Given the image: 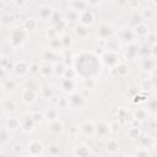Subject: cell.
<instances>
[{"mask_svg":"<svg viewBox=\"0 0 157 157\" xmlns=\"http://www.w3.org/2000/svg\"><path fill=\"white\" fill-rule=\"evenodd\" d=\"M20 124H21V129L25 132H32L34 130V126H36V124L33 123V120H32V118H31L29 114H25L21 118Z\"/></svg>","mask_w":157,"mask_h":157,"instance_id":"6","label":"cell"},{"mask_svg":"<svg viewBox=\"0 0 157 157\" xmlns=\"http://www.w3.org/2000/svg\"><path fill=\"white\" fill-rule=\"evenodd\" d=\"M75 75H76V71H75V70H72V69H65L63 76H65L66 80H72Z\"/></svg>","mask_w":157,"mask_h":157,"instance_id":"40","label":"cell"},{"mask_svg":"<svg viewBox=\"0 0 157 157\" xmlns=\"http://www.w3.org/2000/svg\"><path fill=\"white\" fill-rule=\"evenodd\" d=\"M39 74L44 77H48L50 75L54 74V70H53V65L49 64V63H45L43 65H39Z\"/></svg>","mask_w":157,"mask_h":157,"instance_id":"15","label":"cell"},{"mask_svg":"<svg viewBox=\"0 0 157 157\" xmlns=\"http://www.w3.org/2000/svg\"><path fill=\"white\" fill-rule=\"evenodd\" d=\"M53 70H54V74L63 76V75H64V71H65V66H64L61 63H55V64L53 65Z\"/></svg>","mask_w":157,"mask_h":157,"instance_id":"29","label":"cell"},{"mask_svg":"<svg viewBox=\"0 0 157 157\" xmlns=\"http://www.w3.org/2000/svg\"><path fill=\"white\" fill-rule=\"evenodd\" d=\"M40 93H42L43 97H45V98H48V99H50V98L53 97V90H52V87L48 86V85L42 86V88H40Z\"/></svg>","mask_w":157,"mask_h":157,"instance_id":"25","label":"cell"},{"mask_svg":"<svg viewBox=\"0 0 157 157\" xmlns=\"http://www.w3.org/2000/svg\"><path fill=\"white\" fill-rule=\"evenodd\" d=\"M29 115H31V118H32V120H33V123H34L36 125L40 124V123L43 121V119H44V114H42V113H39V112H33V113H31Z\"/></svg>","mask_w":157,"mask_h":157,"instance_id":"28","label":"cell"},{"mask_svg":"<svg viewBox=\"0 0 157 157\" xmlns=\"http://www.w3.org/2000/svg\"><path fill=\"white\" fill-rule=\"evenodd\" d=\"M142 141H145V145L142 147L145 148H148V147H152L155 145V140L151 137V136H146V137H142Z\"/></svg>","mask_w":157,"mask_h":157,"instance_id":"39","label":"cell"},{"mask_svg":"<svg viewBox=\"0 0 157 157\" xmlns=\"http://www.w3.org/2000/svg\"><path fill=\"white\" fill-rule=\"evenodd\" d=\"M53 12H54V10H53V7H52V6H49V5H43V6H40V7H39V10H38L39 17H40V18H43V20H47V18L52 17Z\"/></svg>","mask_w":157,"mask_h":157,"instance_id":"13","label":"cell"},{"mask_svg":"<svg viewBox=\"0 0 157 157\" xmlns=\"http://www.w3.org/2000/svg\"><path fill=\"white\" fill-rule=\"evenodd\" d=\"M78 132H81L83 136L93 137L96 135V124L93 121H91V120H86V121L80 124Z\"/></svg>","mask_w":157,"mask_h":157,"instance_id":"3","label":"cell"},{"mask_svg":"<svg viewBox=\"0 0 157 157\" xmlns=\"http://www.w3.org/2000/svg\"><path fill=\"white\" fill-rule=\"evenodd\" d=\"M120 123L119 121H117V120H114V121H112L110 124H109V131H112V132H117L119 129H120Z\"/></svg>","mask_w":157,"mask_h":157,"instance_id":"41","label":"cell"},{"mask_svg":"<svg viewBox=\"0 0 157 157\" xmlns=\"http://www.w3.org/2000/svg\"><path fill=\"white\" fill-rule=\"evenodd\" d=\"M29 71L33 72V74L39 72V65H38V64H32V65H29Z\"/></svg>","mask_w":157,"mask_h":157,"instance_id":"45","label":"cell"},{"mask_svg":"<svg viewBox=\"0 0 157 157\" xmlns=\"http://www.w3.org/2000/svg\"><path fill=\"white\" fill-rule=\"evenodd\" d=\"M2 94H4V87H2V86H0V98L2 97Z\"/></svg>","mask_w":157,"mask_h":157,"instance_id":"48","label":"cell"},{"mask_svg":"<svg viewBox=\"0 0 157 157\" xmlns=\"http://www.w3.org/2000/svg\"><path fill=\"white\" fill-rule=\"evenodd\" d=\"M151 42H155V34H151V39H150Z\"/></svg>","mask_w":157,"mask_h":157,"instance_id":"49","label":"cell"},{"mask_svg":"<svg viewBox=\"0 0 157 157\" xmlns=\"http://www.w3.org/2000/svg\"><path fill=\"white\" fill-rule=\"evenodd\" d=\"M91 155V150L86 145H78L74 150V156L75 157H88Z\"/></svg>","mask_w":157,"mask_h":157,"instance_id":"12","label":"cell"},{"mask_svg":"<svg viewBox=\"0 0 157 157\" xmlns=\"http://www.w3.org/2000/svg\"><path fill=\"white\" fill-rule=\"evenodd\" d=\"M67 105L72 108H81L85 105V98L80 93H72L67 99Z\"/></svg>","mask_w":157,"mask_h":157,"instance_id":"8","label":"cell"},{"mask_svg":"<svg viewBox=\"0 0 157 157\" xmlns=\"http://www.w3.org/2000/svg\"><path fill=\"white\" fill-rule=\"evenodd\" d=\"M134 157H151V155H150V152H148L147 148L140 147V148L136 150V153H135Z\"/></svg>","mask_w":157,"mask_h":157,"instance_id":"35","label":"cell"},{"mask_svg":"<svg viewBox=\"0 0 157 157\" xmlns=\"http://www.w3.org/2000/svg\"><path fill=\"white\" fill-rule=\"evenodd\" d=\"M45 36H47V38L49 40L55 39V38H58V29L56 28H49V29H47Z\"/></svg>","mask_w":157,"mask_h":157,"instance_id":"37","label":"cell"},{"mask_svg":"<svg viewBox=\"0 0 157 157\" xmlns=\"http://www.w3.org/2000/svg\"><path fill=\"white\" fill-rule=\"evenodd\" d=\"M42 58L44 60H52V58H55V53L52 52L50 49H45L43 52V54H42Z\"/></svg>","mask_w":157,"mask_h":157,"instance_id":"38","label":"cell"},{"mask_svg":"<svg viewBox=\"0 0 157 157\" xmlns=\"http://www.w3.org/2000/svg\"><path fill=\"white\" fill-rule=\"evenodd\" d=\"M82 83H83V87H82V88H86V90H88V91H90L91 88H93V87H94L96 81H94V78H83Z\"/></svg>","mask_w":157,"mask_h":157,"instance_id":"33","label":"cell"},{"mask_svg":"<svg viewBox=\"0 0 157 157\" xmlns=\"http://www.w3.org/2000/svg\"><path fill=\"white\" fill-rule=\"evenodd\" d=\"M39 26V22L38 20H36L34 17H27L25 21H23V29L26 32H34Z\"/></svg>","mask_w":157,"mask_h":157,"instance_id":"11","label":"cell"},{"mask_svg":"<svg viewBox=\"0 0 157 157\" xmlns=\"http://www.w3.org/2000/svg\"><path fill=\"white\" fill-rule=\"evenodd\" d=\"M13 71H15V74L18 75V76H25V75H27V74L29 72V65H28L26 61L20 60V61H17V63L15 64Z\"/></svg>","mask_w":157,"mask_h":157,"instance_id":"10","label":"cell"},{"mask_svg":"<svg viewBox=\"0 0 157 157\" xmlns=\"http://www.w3.org/2000/svg\"><path fill=\"white\" fill-rule=\"evenodd\" d=\"M4 76H5V67H2L0 65V78H2Z\"/></svg>","mask_w":157,"mask_h":157,"instance_id":"47","label":"cell"},{"mask_svg":"<svg viewBox=\"0 0 157 157\" xmlns=\"http://www.w3.org/2000/svg\"><path fill=\"white\" fill-rule=\"evenodd\" d=\"M28 153L29 156H33V157H37L39 156L43 151H44V145L42 141L39 140H32L29 144H28Z\"/></svg>","mask_w":157,"mask_h":157,"instance_id":"5","label":"cell"},{"mask_svg":"<svg viewBox=\"0 0 157 157\" xmlns=\"http://www.w3.org/2000/svg\"><path fill=\"white\" fill-rule=\"evenodd\" d=\"M44 118H45V119H47L49 123H53V121L58 120V119H59V113H58V109H55V108H49V109L45 112Z\"/></svg>","mask_w":157,"mask_h":157,"instance_id":"18","label":"cell"},{"mask_svg":"<svg viewBox=\"0 0 157 157\" xmlns=\"http://www.w3.org/2000/svg\"><path fill=\"white\" fill-rule=\"evenodd\" d=\"M152 87H153V85H152V82L150 80H145V81L141 82V88H144V90H150Z\"/></svg>","mask_w":157,"mask_h":157,"instance_id":"44","label":"cell"},{"mask_svg":"<svg viewBox=\"0 0 157 157\" xmlns=\"http://www.w3.org/2000/svg\"><path fill=\"white\" fill-rule=\"evenodd\" d=\"M75 86V83H74V80H66V78H64V81H63V88L66 91V92H72L74 91V87Z\"/></svg>","mask_w":157,"mask_h":157,"instance_id":"30","label":"cell"},{"mask_svg":"<svg viewBox=\"0 0 157 157\" xmlns=\"http://www.w3.org/2000/svg\"><path fill=\"white\" fill-rule=\"evenodd\" d=\"M109 132V125L104 121H99L97 125H96V135H99V136H105Z\"/></svg>","mask_w":157,"mask_h":157,"instance_id":"16","label":"cell"},{"mask_svg":"<svg viewBox=\"0 0 157 157\" xmlns=\"http://www.w3.org/2000/svg\"><path fill=\"white\" fill-rule=\"evenodd\" d=\"M78 20H80V23L81 25L90 27L94 22V12L91 9H85L83 11H81L78 13Z\"/></svg>","mask_w":157,"mask_h":157,"instance_id":"4","label":"cell"},{"mask_svg":"<svg viewBox=\"0 0 157 157\" xmlns=\"http://www.w3.org/2000/svg\"><path fill=\"white\" fill-rule=\"evenodd\" d=\"M107 152H109V153H117L118 151H119V144H118V141L117 140H114V139H110L108 142H107Z\"/></svg>","mask_w":157,"mask_h":157,"instance_id":"22","label":"cell"},{"mask_svg":"<svg viewBox=\"0 0 157 157\" xmlns=\"http://www.w3.org/2000/svg\"><path fill=\"white\" fill-rule=\"evenodd\" d=\"M141 17L145 18V20H150L153 17V10L151 7H145L141 12Z\"/></svg>","mask_w":157,"mask_h":157,"instance_id":"32","label":"cell"},{"mask_svg":"<svg viewBox=\"0 0 157 157\" xmlns=\"http://www.w3.org/2000/svg\"><path fill=\"white\" fill-rule=\"evenodd\" d=\"M114 69H115V71H117V74H118L119 76H125V75L129 72V66H128L125 63L118 64Z\"/></svg>","mask_w":157,"mask_h":157,"instance_id":"24","label":"cell"},{"mask_svg":"<svg viewBox=\"0 0 157 157\" xmlns=\"http://www.w3.org/2000/svg\"><path fill=\"white\" fill-rule=\"evenodd\" d=\"M141 66H142V69H144L145 71H151V70L155 69V61H153L152 59H145V60L142 61Z\"/></svg>","mask_w":157,"mask_h":157,"instance_id":"26","label":"cell"},{"mask_svg":"<svg viewBox=\"0 0 157 157\" xmlns=\"http://www.w3.org/2000/svg\"><path fill=\"white\" fill-rule=\"evenodd\" d=\"M120 32L125 33V36H120V39H124V40H125V39H131V38H132V36H134V33H132L130 29L128 31L126 28H123Z\"/></svg>","mask_w":157,"mask_h":157,"instance_id":"42","label":"cell"},{"mask_svg":"<svg viewBox=\"0 0 157 157\" xmlns=\"http://www.w3.org/2000/svg\"><path fill=\"white\" fill-rule=\"evenodd\" d=\"M113 33H114L113 26H112L109 22H102V23L99 25V27H98V33H97V36H98V38L102 39V40H108V39H110V37L113 36Z\"/></svg>","mask_w":157,"mask_h":157,"instance_id":"2","label":"cell"},{"mask_svg":"<svg viewBox=\"0 0 157 157\" xmlns=\"http://www.w3.org/2000/svg\"><path fill=\"white\" fill-rule=\"evenodd\" d=\"M134 119L136 120V119H139V120H144V119H146V117H147V113H146V110L145 109H137L135 113H134Z\"/></svg>","mask_w":157,"mask_h":157,"instance_id":"34","label":"cell"},{"mask_svg":"<svg viewBox=\"0 0 157 157\" xmlns=\"http://www.w3.org/2000/svg\"><path fill=\"white\" fill-rule=\"evenodd\" d=\"M48 45H49V49L52 50V52H58V50H61L64 47H63V44H61V40H60V38L58 37V38H55V39H52V40H49V43H48Z\"/></svg>","mask_w":157,"mask_h":157,"instance_id":"21","label":"cell"},{"mask_svg":"<svg viewBox=\"0 0 157 157\" xmlns=\"http://www.w3.org/2000/svg\"><path fill=\"white\" fill-rule=\"evenodd\" d=\"M125 157H134V156H125Z\"/></svg>","mask_w":157,"mask_h":157,"instance_id":"52","label":"cell"},{"mask_svg":"<svg viewBox=\"0 0 157 157\" xmlns=\"http://www.w3.org/2000/svg\"><path fill=\"white\" fill-rule=\"evenodd\" d=\"M6 128H7V130H10V131L21 129L20 119H18V118H15V117H10V118H7V120H6Z\"/></svg>","mask_w":157,"mask_h":157,"instance_id":"14","label":"cell"},{"mask_svg":"<svg viewBox=\"0 0 157 157\" xmlns=\"http://www.w3.org/2000/svg\"><path fill=\"white\" fill-rule=\"evenodd\" d=\"M0 157H5V155H4L2 152H0Z\"/></svg>","mask_w":157,"mask_h":157,"instance_id":"50","label":"cell"},{"mask_svg":"<svg viewBox=\"0 0 157 157\" xmlns=\"http://www.w3.org/2000/svg\"><path fill=\"white\" fill-rule=\"evenodd\" d=\"M37 157H43V156H37Z\"/></svg>","mask_w":157,"mask_h":157,"instance_id":"53","label":"cell"},{"mask_svg":"<svg viewBox=\"0 0 157 157\" xmlns=\"http://www.w3.org/2000/svg\"><path fill=\"white\" fill-rule=\"evenodd\" d=\"M76 34L80 37V38H86L88 34H90V27L87 26H83V25H77L76 26V29H75Z\"/></svg>","mask_w":157,"mask_h":157,"instance_id":"20","label":"cell"},{"mask_svg":"<svg viewBox=\"0 0 157 157\" xmlns=\"http://www.w3.org/2000/svg\"><path fill=\"white\" fill-rule=\"evenodd\" d=\"M126 135H128V137H129V139L135 140V139H139V137L141 136V130H140L137 126H131V128H129V129H128Z\"/></svg>","mask_w":157,"mask_h":157,"instance_id":"23","label":"cell"},{"mask_svg":"<svg viewBox=\"0 0 157 157\" xmlns=\"http://www.w3.org/2000/svg\"><path fill=\"white\" fill-rule=\"evenodd\" d=\"M37 97H38V93H37V91H34V90H32V88H25L23 91H22V101H23V103H26V104H32L33 102H36V99H37Z\"/></svg>","mask_w":157,"mask_h":157,"instance_id":"7","label":"cell"},{"mask_svg":"<svg viewBox=\"0 0 157 157\" xmlns=\"http://www.w3.org/2000/svg\"><path fill=\"white\" fill-rule=\"evenodd\" d=\"M135 34L139 36V37L148 36V28H147V25H145V23H137V25L135 26Z\"/></svg>","mask_w":157,"mask_h":157,"instance_id":"19","label":"cell"},{"mask_svg":"<svg viewBox=\"0 0 157 157\" xmlns=\"http://www.w3.org/2000/svg\"><path fill=\"white\" fill-rule=\"evenodd\" d=\"M4 108H5L6 112H11L12 113V112H16L17 105H16V103L12 99H7V101L4 102Z\"/></svg>","mask_w":157,"mask_h":157,"instance_id":"27","label":"cell"},{"mask_svg":"<svg viewBox=\"0 0 157 157\" xmlns=\"http://www.w3.org/2000/svg\"><path fill=\"white\" fill-rule=\"evenodd\" d=\"M25 157H33V156H25Z\"/></svg>","mask_w":157,"mask_h":157,"instance_id":"51","label":"cell"},{"mask_svg":"<svg viewBox=\"0 0 157 157\" xmlns=\"http://www.w3.org/2000/svg\"><path fill=\"white\" fill-rule=\"evenodd\" d=\"M50 124V128H49V130L53 132V134H61L63 131H64V124H63V121L61 120H55V121H53V123H49Z\"/></svg>","mask_w":157,"mask_h":157,"instance_id":"17","label":"cell"},{"mask_svg":"<svg viewBox=\"0 0 157 157\" xmlns=\"http://www.w3.org/2000/svg\"><path fill=\"white\" fill-rule=\"evenodd\" d=\"M102 61L110 67H115L118 65V56L114 52H105L104 55L102 56Z\"/></svg>","mask_w":157,"mask_h":157,"instance_id":"9","label":"cell"},{"mask_svg":"<svg viewBox=\"0 0 157 157\" xmlns=\"http://www.w3.org/2000/svg\"><path fill=\"white\" fill-rule=\"evenodd\" d=\"M48 151H49V155H50V156H56V155H59V151H60V150H59V145L55 144V142L49 144Z\"/></svg>","mask_w":157,"mask_h":157,"instance_id":"31","label":"cell"},{"mask_svg":"<svg viewBox=\"0 0 157 157\" xmlns=\"http://www.w3.org/2000/svg\"><path fill=\"white\" fill-rule=\"evenodd\" d=\"M147 107L151 112H155L156 108V102H155V97H151L150 99H147Z\"/></svg>","mask_w":157,"mask_h":157,"instance_id":"43","label":"cell"},{"mask_svg":"<svg viewBox=\"0 0 157 157\" xmlns=\"http://www.w3.org/2000/svg\"><path fill=\"white\" fill-rule=\"evenodd\" d=\"M26 38H27V32L22 28V27H16L13 28L11 32H10V37H9V42H10V45L11 48L13 49H17V48H21L25 42H26Z\"/></svg>","mask_w":157,"mask_h":157,"instance_id":"1","label":"cell"},{"mask_svg":"<svg viewBox=\"0 0 157 157\" xmlns=\"http://www.w3.org/2000/svg\"><path fill=\"white\" fill-rule=\"evenodd\" d=\"M60 40H61V44L64 48L69 47L71 43H72V37L70 34H64L63 37H60Z\"/></svg>","mask_w":157,"mask_h":157,"instance_id":"36","label":"cell"},{"mask_svg":"<svg viewBox=\"0 0 157 157\" xmlns=\"http://www.w3.org/2000/svg\"><path fill=\"white\" fill-rule=\"evenodd\" d=\"M7 141V132L6 131H1L0 132V144H4Z\"/></svg>","mask_w":157,"mask_h":157,"instance_id":"46","label":"cell"}]
</instances>
